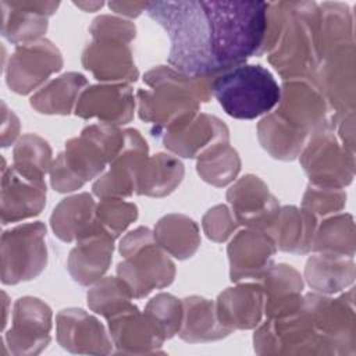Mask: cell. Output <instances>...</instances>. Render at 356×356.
I'll list each match as a JSON object with an SVG mask.
<instances>
[{
	"instance_id": "obj_1",
	"label": "cell",
	"mask_w": 356,
	"mask_h": 356,
	"mask_svg": "<svg viewBox=\"0 0 356 356\" xmlns=\"http://www.w3.org/2000/svg\"><path fill=\"white\" fill-rule=\"evenodd\" d=\"M266 1H152L146 13L170 38L168 63L193 76H216L264 53Z\"/></svg>"
},
{
	"instance_id": "obj_2",
	"label": "cell",
	"mask_w": 356,
	"mask_h": 356,
	"mask_svg": "<svg viewBox=\"0 0 356 356\" xmlns=\"http://www.w3.org/2000/svg\"><path fill=\"white\" fill-rule=\"evenodd\" d=\"M211 78V76H209ZM209 78H193L171 67H157L145 75L152 90H139V115L156 124L153 135L191 121L199 108V102L211 93Z\"/></svg>"
},
{
	"instance_id": "obj_3",
	"label": "cell",
	"mask_w": 356,
	"mask_h": 356,
	"mask_svg": "<svg viewBox=\"0 0 356 356\" xmlns=\"http://www.w3.org/2000/svg\"><path fill=\"white\" fill-rule=\"evenodd\" d=\"M125 142V131L114 125L100 124L85 128L79 138L71 139L65 152L51 165V185L58 192L81 188L88 179L103 171L107 161L120 153Z\"/></svg>"
},
{
	"instance_id": "obj_4",
	"label": "cell",
	"mask_w": 356,
	"mask_h": 356,
	"mask_svg": "<svg viewBox=\"0 0 356 356\" xmlns=\"http://www.w3.org/2000/svg\"><path fill=\"white\" fill-rule=\"evenodd\" d=\"M284 22L270 63L284 79L306 78L321 58L318 42V4L284 1Z\"/></svg>"
},
{
	"instance_id": "obj_5",
	"label": "cell",
	"mask_w": 356,
	"mask_h": 356,
	"mask_svg": "<svg viewBox=\"0 0 356 356\" xmlns=\"http://www.w3.org/2000/svg\"><path fill=\"white\" fill-rule=\"evenodd\" d=\"M211 95L222 110L239 120H253L268 113L281 99L274 75L260 64H242L211 79Z\"/></svg>"
},
{
	"instance_id": "obj_6",
	"label": "cell",
	"mask_w": 356,
	"mask_h": 356,
	"mask_svg": "<svg viewBox=\"0 0 356 356\" xmlns=\"http://www.w3.org/2000/svg\"><path fill=\"white\" fill-rule=\"evenodd\" d=\"M90 33L93 42L82 54L85 68L102 81H135L138 71L128 44L135 38V25L118 17L99 15Z\"/></svg>"
},
{
	"instance_id": "obj_7",
	"label": "cell",
	"mask_w": 356,
	"mask_h": 356,
	"mask_svg": "<svg viewBox=\"0 0 356 356\" xmlns=\"http://www.w3.org/2000/svg\"><path fill=\"white\" fill-rule=\"evenodd\" d=\"M125 261L118 264V277L132 296H146L154 288H164L174 280L175 268L170 257L157 246L149 228H136L120 245Z\"/></svg>"
},
{
	"instance_id": "obj_8",
	"label": "cell",
	"mask_w": 356,
	"mask_h": 356,
	"mask_svg": "<svg viewBox=\"0 0 356 356\" xmlns=\"http://www.w3.org/2000/svg\"><path fill=\"white\" fill-rule=\"evenodd\" d=\"M46 227L42 222L19 225L3 235V282L17 284L35 278L46 266Z\"/></svg>"
},
{
	"instance_id": "obj_9",
	"label": "cell",
	"mask_w": 356,
	"mask_h": 356,
	"mask_svg": "<svg viewBox=\"0 0 356 356\" xmlns=\"http://www.w3.org/2000/svg\"><path fill=\"white\" fill-rule=\"evenodd\" d=\"M300 161L313 185L341 189L353 178V153L339 146L327 124L314 129Z\"/></svg>"
},
{
	"instance_id": "obj_10",
	"label": "cell",
	"mask_w": 356,
	"mask_h": 356,
	"mask_svg": "<svg viewBox=\"0 0 356 356\" xmlns=\"http://www.w3.org/2000/svg\"><path fill=\"white\" fill-rule=\"evenodd\" d=\"M63 58L58 49L47 39L18 44L10 58L7 82L17 93H29L47 76L58 71Z\"/></svg>"
},
{
	"instance_id": "obj_11",
	"label": "cell",
	"mask_w": 356,
	"mask_h": 356,
	"mask_svg": "<svg viewBox=\"0 0 356 356\" xmlns=\"http://www.w3.org/2000/svg\"><path fill=\"white\" fill-rule=\"evenodd\" d=\"M146 160V142L138 131L127 129L122 149L113 159L110 171L95 182L93 192L102 199L129 196L136 189L138 177Z\"/></svg>"
},
{
	"instance_id": "obj_12",
	"label": "cell",
	"mask_w": 356,
	"mask_h": 356,
	"mask_svg": "<svg viewBox=\"0 0 356 356\" xmlns=\"http://www.w3.org/2000/svg\"><path fill=\"white\" fill-rule=\"evenodd\" d=\"M280 102L277 113L306 134L312 128L316 129L327 124L328 100L323 90L305 78L286 79L281 89Z\"/></svg>"
},
{
	"instance_id": "obj_13",
	"label": "cell",
	"mask_w": 356,
	"mask_h": 356,
	"mask_svg": "<svg viewBox=\"0 0 356 356\" xmlns=\"http://www.w3.org/2000/svg\"><path fill=\"white\" fill-rule=\"evenodd\" d=\"M238 222L250 228H268L275 221L280 207L267 185L254 175L241 178L227 193Z\"/></svg>"
},
{
	"instance_id": "obj_14",
	"label": "cell",
	"mask_w": 356,
	"mask_h": 356,
	"mask_svg": "<svg viewBox=\"0 0 356 356\" xmlns=\"http://www.w3.org/2000/svg\"><path fill=\"white\" fill-rule=\"evenodd\" d=\"M275 242L270 232L252 228L239 232L228 246L231 280L263 278L273 263Z\"/></svg>"
},
{
	"instance_id": "obj_15",
	"label": "cell",
	"mask_w": 356,
	"mask_h": 356,
	"mask_svg": "<svg viewBox=\"0 0 356 356\" xmlns=\"http://www.w3.org/2000/svg\"><path fill=\"white\" fill-rule=\"evenodd\" d=\"M164 146L182 157H200L211 147L228 142L227 127L216 117L200 114L175 128L163 131Z\"/></svg>"
},
{
	"instance_id": "obj_16",
	"label": "cell",
	"mask_w": 356,
	"mask_h": 356,
	"mask_svg": "<svg viewBox=\"0 0 356 356\" xmlns=\"http://www.w3.org/2000/svg\"><path fill=\"white\" fill-rule=\"evenodd\" d=\"M134 95L128 85H96L85 89L78 97L76 115L96 117L103 124H125L134 115Z\"/></svg>"
},
{
	"instance_id": "obj_17",
	"label": "cell",
	"mask_w": 356,
	"mask_h": 356,
	"mask_svg": "<svg viewBox=\"0 0 356 356\" xmlns=\"http://www.w3.org/2000/svg\"><path fill=\"white\" fill-rule=\"evenodd\" d=\"M58 1H0L1 32L13 43L36 42L47 29V17L58 8Z\"/></svg>"
},
{
	"instance_id": "obj_18",
	"label": "cell",
	"mask_w": 356,
	"mask_h": 356,
	"mask_svg": "<svg viewBox=\"0 0 356 356\" xmlns=\"http://www.w3.org/2000/svg\"><path fill=\"white\" fill-rule=\"evenodd\" d=\"M46 203V185L42 178L29 177L15 167L3 174L1 218L18 221L38 214Z\"/></svg>"
},
{
	"instance_id": "obj_19",
	"label": "cell",
	"mask_w": 356,
	"mask_h": 356,
	"mask_svg": "<svg viewBox=\"0 0 356 356\" xmlns=\"http://www.w3.org/2000/svg\"><path fill=\"white\" fill-rule=\"evenodd\" d=\"M323 89L339 114L353 113L355 106V46L343 44L324 56Z\"/></svg>"
},
{
	"instance_id": "obj_20",
	"label": "cell",
	"mask_w": 356,
	"mask_h": 356,
	"mask_svg": "<svg viewBox=\"0 0 356 356\" xmlns=\"http://www.w3.org/2000/svg\"><path fill=\"white\" fill-rule=\"evenodd\" d=\"M113 241L102 229L78 241L68 257V271L76 282L89 285L104 274L111 261Z\"/></svg>"
},
{
	"instance_id": "obj_21",
	"label": "cell",
	"mask_w": 356,
	"mask_h": 356,
	"mask_svg": "<svg viewBox=\"0 0 356 356\" xmlns=\"http://www.w3.org/2000/svg\"><path fill=\"white\" fill-rule=\"evenodd\" d=\"M54 234L65 241L82 239L100 228L96 224V204L90 195L81 193L64 199L51 214Z\"/></svg>"
},
{
	"instance_id": "obj_22",
	"label": "cell",
	"mask_w": 356,
	"mask_h": 356,
	"mask_svg": "<svg viewBox=\"0 0 356 356\" xmlns=\"http://www.w3.org/2000/svg\"><path fill=\"white\" fill-rule=\"evenodd\" d=\"M263 288L253 284L228 288L218 298L217 317L227 327L249 328L257 324L263 307Z\"/></svg>"
},
{
	"instance_id": "obj_23",
	"label": "cell",
	"mask_w": 356,
	"mask_h": 356,
	"mask_svg": "<svg viewBox=\"0 0 356 356\" xmlns=\"http://www.w3.org/2000/svg\"><path fill=\"white\" fill-rule=\"evenodd\" d=\"M263 278V293L267 298L266 310L271 317L288 314L302 305L303 298L299 293L302 292L303 282L299 273L291 266H271Z\"/></svg>"
},
{
	"instance_id": "obj_24",
	"label": "cell",
	"mask_w": 356,
	"mask_h": 356,
	"mask_svg": "<svg viewBox=\"0 0 356 356\" xmlns=\"http://www.w3.org/2000/svg\"><path fill=\"white\" fill-rule=\"evenodd\" d=\"M316 228V217L293 206L280 210L275 221L270 227V234L275 245L284 252L306 253L312 249Z\"/></svg>"
},
{
	"instance_id": "obj_25",
	"label": "cell",
	"mask_w": 356,
	"mask_h": 356,
	"mask_svg": "<svg viewBox=\"0 0 356 356\" xmlns=\"http://www.w3.org/2000/svg\"><path fill=\"white\" fill-rule=\"evenodd\" d=\"M355 264L350 256L337 253H320L309 259L306 278L316 291L324 293L338 292L352 284Z\"/></svg>"
},
{
	"instance_id": "obj_26",
	"label": "cell",
	"mask_w": 356,
	"mask_h": 356,
	"mask_svg": "<svg viewBox=\"0 0 356 356\" xmlns=\"http://www.w3.org/2000/svg\"><path fill=\"white\" fill-rule=\"evenodd\" d=\"M50 309L35 298H22L15 303L14 328L10 331L13 342L18 345H44L50 330Z\"/></svg>"
},
{
	"instance_id": "obj_27",
	"label": "cell",
	"mask_w": 356,
	"mask_h": 356,
	"mask_svg": "<svg viewBox=\"0 0 356 356\" xmlns=\"http://www.w3.org/2000/svg\"><path fill=\"white\" fill-rule=\"evenodd\" d=\"M306 132L291 125L277 111L263 118L259 124V139L263 147L277 159H295L306 139Z\"/></svg>"
},
{
	"instance_id": "obj_28",
	"label": "cell",
	"mask_w": 356,
	"mask_h": 356,
	"mask_svg": "<svg viewBox=\"0 0 356 356\" xmlns=\"http://www.w3.org/2000/svg\"><path fill=\"white\" fill-rule=\"evenodd\" d=\"M318 42L321 57L353 43V22L348 4L324 1L318 6Z\"/></svg>"
},
{
	"instance_id": "obj_29",
	"label": "cell",
	"mask_w": 356,
	"mask_h": 356,
	"mask_svg": "<svg viewBox=\"0 0 356 356\" xmlns=\"http://www.w3.org/2000/svg\"><path fill=\"white\" fill-rule=\"evenodd\" d=\"M182 177V163L174 156L159 153L145 161L138 177L136 192L149 196H164L177 188Z\"/></svg>"
},
{
	"instance_id": "obj_30",
	"label": "cell",
	"mask_w": 356,
	"mask_h": 356,
	"mask_svg": "<svg viewBox=\"0 0 356 356\" xmlns=\"http://www.w3.org/2000/svg\"><path fill=\"white\" fill-rule=\"evenodd\" d=\"M154 239L160 248L178 259L191 257L200 243L197 225L181 214L163 217L154 228Z\"/></svg>"
},
{
	"instance_id": "obj_31",
	"label": "cell",
	"mask_w": 356,
	"mask_h": 356,
	"mask_svg": "<svg viewBox=\"0 0 356 356\" xmlns=\"http://www.w3.org/2000/svg\"><path fill=\"white\" fill-rule=\"evenodd\" d=\"M85 85L86 79L83 75L78 72L64 74L35 93L31 104L40 113L68 114L74 103L78 102L79 92Z\"/></svg>"
},
{
	"instance_id": "obj_32",
	"label": "cell",
	"mask_w": 356,
	"mask_h": 356,
	"mask_svg": "<svg viewBox=\"0 0 356 356\" xmlns=\"http://www.w3.org/2000/svg\"><path fill=\"white\" fill-rule=\"evenodd\" d=\"M184 306L186 312V321L182 330V338L188 341L214 339L231 331V328H225L220 323L213 302L199 296H192L184 300Z\"/></svg>"
},
{
	"instance_id": "obj_33",
	"label": "cell",
	"mask_w": 356,
	"mask_h": 356,
	"mask_svg": "<svg viewBox=\"0 0 356 356\" xmlns=\"http://www.w3.org/2000/svg\"><path fill=\"white\" fill-rule=\"evenodd\" d=\"M58 339L67 345H83L89 341L92 345H107L103 327L96 318L81 309L63 310L57 316Z\"/></svg>"
},
{
	"instance_id": "obj_34",
	"label": "cell",
	"mask_w": 356,
	"mask_h": 356,
	"mask_svg": "<svg viewBox=\"0 0 356 356\" xmlns=\"http://www.w3.org/2000/svg\"><path fill=\"white\" fill-rule=\"evenodd\" d=\"M312 248L321 253H337L353 257L355 229L349 214H341L324 221L313 238Z\"/></svg>"
},
{
	"instance_id": "obj_35",
	"label": "cell",
	"mask_w": 356,
	"mask_h": 356,
	"mask_svg": "<svg viewBox=\"0 0 356 356\" xmlns=\"http://www.w3.org/2000/svg\"><path fill=\"white\" fill-rule=\"evenodd\" d=\"M238 153L227 143H220L199 157L197 172L209 184L222 186L231 182L239 172Z\"/></svg>"
},
{
	"instance_id": "obj_36",
	"label": "cell",
	"mask_w": 356,
	"mask_h": 356,
	"mask_svg": "<svg viewBox=\"0 0 356 356\" xmlns=\"http://www.w3.org/2000/svg\"><path fill=\"white\" fill-rule=\"evenodd\" d=\"M131 298L132 293L121 278L107 277L89 291L88 303L92 310L110 318L131 306Z\"/></svg>"
},
{
	"instance_id": "obj_37",
	"label": "cell",
	"mask_w": 356,
	"mask_h": 356,
	"mask_svg": "<svg viewBox=\"0 0 356 356\" xmlns=\"http://www.w3.org/2000/svg\"><path fill=\"white\" fill-rule=\"evenodd\" d=\"M51 152L46 140L36 135L21 138L14 150V167L33 178H42L50 167Z\"/></svg>"
},
{
	"instance_id": "obj_38",
	"label": "cell",
	"mask_w": 356,
	"mask_h": 356,
	"mask_svg": "<svg viewBox=\"0 0 356 356\" xmlns=\"http://www.w3.org/2000/svg\"><path fill=\"white\" fill-rule=\"evenodd\" d=\"M136 206L118 197H103L96 206L97 227L111 238H117L132 221L136 220Z\"/></svg>"
},
{
	"instance_id": "obj_39",
	"label": "cell",
	"mask_w": 356,
	"mask_h": 356,
	"mask_svg": "<svg viewBox=\"0 0 356 356\" xmlns=\"http://www.w3.org/2000/svg\"><path fill=\"white\" fill-rule=\"evenodd\" d=\"M346 196L338 188L312 185L305 193L303 209L316 216H325L341 210L345 204Z\"/></svg>"
},
{
	"instance_id": "obj_40",
	"label": "cell",
	"mask_w": 356,
	"mask_h": 356,
	"mask_svg": "<svg viewBox=\"0 0 356 356\" xmlns=\"http://www.w3.org/2000/svg\"><path fill=\"white\" fill-rule=\"evenodd\" d=\"M182 312L184 310L181 302L168 293L157 295L149 302L146 307V313L160 324L165 335H171L179 328Z\"/></svg>"
},
{
	"instance_id": "obj_41",
	"label": "cell",
	"mask_w": 356,
	"mask_h": 356,
	"mask_svg": "<svg viewBox=\"0 0 356 356\" xmlns=\"http://www.w3.org/2000/svg\"><path fill=\"white\" fill-rule=\"evenodd\" d=\"M236 222V218L229 213L227 206H216L204 216L203 228L210 239L222 242L235 229Z\"/></svg>"
},
{
	"instance_id": "obj_42",
	"label": "cell",
	"mask_w": 356,
	"mask_h": 356,
	"mask_svg": "<svg viewBox=\"0 0 356 356\" xmlns=\"http://www.w3.org/2000/svg\"><path fill=\"white\" fill-rule=\"evenodd\" d=\"M149 1H110V10L127 15V17H138L142 11H146Z\"/></svg>"
},
{
	"instance_id": "obj_43",
	"label": "cell",
	"mask_w": 356,
	"mask_h": 356,
	"mask_svg": "<svg viewBox=\"0 0 356 356\" xmlns=\"http://www.w3.org/2000/svg\"><path fill=\"white\" fill-rule=\"evenodd\" d=\"M76 7L85 10V11H96L97 8H102L103 7V1H78L75 3Z\"/></svg>"
}]
</instances>
